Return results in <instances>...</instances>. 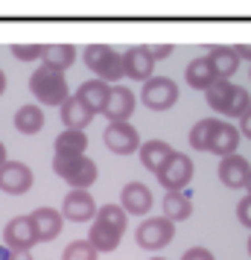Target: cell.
<instances>
[{"label":"cell","mask_w":251,"mask_h":260,"mask_svg":"<svg viewBox=\"0 0 251 260\" xmlns=\"http://www.w3.org/2000/svg\"><path fill=\"white\" fill-rule=\"evenodd\" d=\"M29 91L35 94L38 106H61L70 96V88H67L64 73L50 71L44 64H38L35 71H32V76H29Z\"/></svg>","instance_id":"cell-1"},{"label":"cell","mask_w":251,"mask_h":260,"mask_svg":"<svg viewBox=\"0 0 251 260\" xmlns=\"http://www.w3.org/2000/svg\"><path fill=\"white\" fill-rule=\"evenodd\" d=\"M53 170L73 190H88L96 181V164L91 158H85V155H56L53 158Z\"/></svg>","instance_id":"cell-2"},{"label":"cell","mask_w":251,"mask_h":260,"mask_svg":"<svg viewBox=\"0 0 251 260\" xmlns=\"http://www.w3.org/2000/svg\"><path fill=\"white\" fill-rule=\"evenodd\" d=\"M155 176L167 187V193H181V187H187L193 178V161L184 152H172Z\"/></svg>","instance_id":"cell-3"},{"label":"cell","mask_w":251,"mask_h":260,"mask_svg":"<svg viewBox=\"0 0 251 260\" xmlns=\"http://www.w3.org/2000/svg\"><path fill=\"white\" fill-rule=\"evenodd\" d=\"M140 96H144L146 108H152V111H167V108H172L175 100H178V85L172 82V79H167V76H152V79H146Z\"/></svg>","instance_id":"cell-4"},{"label":"cell","mask_w":251,"mask_h":260,"mask_svg":"<svg viewBox=\"0 0 251 260\" xmlns=\"http://www.w3.org/2000/svg\"><path fill=\"white\" fill-rule=\"evenodd\" d=\"M137 246L149 248V251H155V248H164L167 243H172V237H175V225L164 219V216H149L146 222L137 225Z\"/></svg>","instance_id":"cell-5"},{"label":"cell","mask_w":251,"mask_h":260,"mask_svg":"<svg viewBox=\"0 0 251 260\" xmlns=\"http://www.w3.org/2000/svg\"><path fill=\"white\" fill-rule=\"evenodd\" d=\"M134 94L129 88H120V85H111L105 96V106H102V114H105L111 123H129V117L134 114Z\"/></svg>","instance_id":"cell-6"},{"label":"cell","mask_w":251,"mask_h":260,"mask_svg":"<svg viewBox=\"0 0 251 260\" xmlns=\"http://www.w3.org/2000/svg\"><path fill=\"white\" fill-rule=\"evenodd\" d=\"M32 170L21 161H6L0 167V190L9 193V196H21L26 190L32 187Z\"/></svg>","instance_id":"cell-7"},{"label":"cell","mask_w":251,"mask_h":260,"mask_svg":"<svg viewBox=\"0 0 251 260\" xmlns=\"http://www.w3.org/2000/svg\"><path fill=\"white\" fill-rule=\"evenodd\" d=\"M105 146L117 155H129L134 149H140V132L132 123H108L105 129Z\"/></svg>","instance_id":"cell-8"},{"label":"cell","mask_w":251,"mask_h":260,"mask_svg":"<svg viewBox=\"0 0 251 260\" xmlns=\"http://www.w3.org/2000/svg\"><path fill=\"white\" fill-rule=\"evenodd\" d=\"M3 243L6 248H12V251H29V248L35 246V231H32V222H29V216H15L6 222L3 228Z\"/></svg>","instance_id":"cell-9"},{"label":"cell","mask_w":251,"mask_h":260,"mask_svg":"<svg viewBox=\"0 0 251 260\" xmlns=\"http://www.w3.org/2000/svg\"><path fill=\"white\" fill-rule=\"evenodd\" d=\"M29 222H32V231H35L38 243H50V240H56L61 234L64 216L56 208H38V211L29 213Z\"/></svg>","instance_id":"cell-10"},{"label":"cell","mask_w":251,"mask_h":260,"mask_svg":"<svg viewBox=\"0 0 251 260\" xmlns=\"http://www.w3.org/2000/svg\"><path fill=\"white\" fill-rule=\"evenodd\" d=\"M61 216H67L73 222H88L96 216V202L88 190H70L61 202Z\"/></svg>","instance_id":"cell-11"},{"label":"cell","mask_w":251,"mask_h":260,"mask_svg":"<svg viewBox=\"0 0 251 260\" xmlns=\"http://www.w3.org/2000/svg\"><path fill=\"white\" fill-rule=\"evenodd\" d=\"M152 71H155V61L149 59L146 47H129L123 53V76L146 82V79H152Z\"/></svg>","instance_id":"cell-12"},{"label":"cell","mask_w":251,"mask_h":260,"mask_svg":"<svg viewBox=\"0 0 251 260\" xmlns=\"http://www.w3.org/2000/svg\"><path fill=\"white\" fill-rule=\"evenodd\" d=\"M237 146H239L237 126H231V123H216L213 135H210V141H207V152L219 155V158H228V155H237Z\"/></svg>","instance_id":"cell-13"},{"label":"cell","mask_w":251,"mask_h":260,"mask_svg":"<svg viewBox=\"0 0 251 260\" xmlns=\"http://www.w3.org/2000/svg\"><path fill=\"white\" fill-rule=\"evenodd\" d=\"M120 208L126 213H146L152 208V193L140 181H129L120 193Z\"/></svg>","instance_id":"cell-14"},{"label":"cell","mask_w":251,"mask_h":260,"mask_svg":"<svg viewBox=\"0 0 251 260\" xmlns=\"http://www.w3.org/2000/svg\"><path fill=\"white\" fill-rule=\"evenodd\" d=\"M248 158H242V155H228L222 158V164H219V181L225 184V187H242L245 184V178H248Z\"/></svg>","instance_id":"cell-15"},{"label":"cell","mask_w":251,"mask_h":260,"mask_svg":"<svg viewBox=\"0 0 251 260\" xmlns=\"http://www.w3.org/2000/svg\"><path fill=\"white\" fill-rule=\"evenodd\" d=\"M94 120V111L85 106L79 96L73 94V96H67L64 103H61V123L67 126L70 132H82L88 123Z\"/></svg>","instance_id":"cell-16"},{"label":"cell","mask_w":251,"mask_h":260,"mask_svg":"<svg viewBox=\"0 0 251 260\" xmlns=\"http://www.w3.org/2000/svg\"><path fill=\"white\" fill-rule=\"evenodd\" d=\"M73 61H76V47L73 44H44V56H41L44 68L64 73Z\"/></svg>","instance_id":"cell-17"},{"label":"cell","mask_w":251,"mask_h":260,"mask_svg":"<svg viewBox=\"0 0 251 260\" xmlns=\"http://www.w3.org/2000/svg\"><path fill=\"white\" fill-rule=\"evenodd\" d=\"M140 164L149 170V173H158L161 167L167 164V158L172 155V149H169L167 141H149V143H140Z\"/></svg>","instance_id":"cell-18"},{"label":"cell","mask_w":251,"mask_h":260,"mask_svg":"<svg viewBox=\"0 0 251 260\" xmlns=\"http://www.w3.org/2000/svg\"><path fill=\"white\" fill-rule=\"evenodd\" d=\"M213 82H216V71H213V64H210V59H207V56H202V59H193L190 64H187V85H190V88L207 91Z\"/></svg>","instance_id":"cell-19"},{"label":"cell","mask_w":251,"mask_h":260,"mask_svg":"<svg viewBox=\"0 0 251 260\" xmlns=\"http://www.w3.org/2000/svg\"><path fill=\"white\" fill-rule=\"evenodd\" d=\"M120 240H123V234L120 231H114V228H108V225L102 222H94L91 225V231H88V243H91V248H94L96 254L102 251H114V248L120 246Z\"/></svg>","instance_id":"cell-20"},{"label":"cell","mask_w":251,"mask_h":260,"mask_svg":"<svg viewBox=\"0 0 251 260\" xmlns=\"http://www.w3.org/2000/svg\"><path fill=\"white\" fill-rule=\"evenodd\" d=\"M207 59L213 64L216 79H228V76H234L237 68H239V59H237V53H234V47H210Z\"/></svg>","instance_id":"cell-21"},{"label":"cell","mask_w":251,"mask_h":260,"mask_svg":"<svg viewBox=\"0 0 251 260\" xmlns=\"http://www.w3.org/2000/svg\"><path fill=\"white\" fill-rule=\"evenodd\" d=\"M15 129L21 135H38L44 129V111L41 106H21L15 111Z\"/></svg>","instance_id":"cell-22"},{"label":"cell","mask_w":251,"mask_h":260,"mask_svg":"<svg viewBox=\"0 0 251 260\" xmlns=\"http://www.w3.org/2000/svg\"><path fill=\"white\" fill-rule=\"evenodd\" d=\"M108 88L111 85L99 82V79H88V82L79 85V91H76V96L82 100L85 106L91 108V111H102V106H105V96H108Z\"/></svg>","instance_id":"cell-23"},{"label":"cell","mask_w":251,"mask_h":260,"mask_svg":"<svg viewBox=\"0 0 251 260\" xmlns=\"http://www.w3.org/2000/svg\"><path fill=\"white\" fill-rule=\"evenodd\" d=\"M164 219H169V222L175 225L181 222V219H187L193 213V205H190V196L187 193H167L164 196Z\"/></svg>","instance_id":"cell-24"},{"label":"cell","mask_w":251,"mask_h":260,"mask_svg":"<svg viewBox=\"0 0 251 260\" xmlns=\"http://www.w3.org/2000/svg\"><path fill=\"white\" fill-rule=\"evenodd\" d=\"M234 88L237 85H231L228 79H216L204 94H207V106L213 108V111H222L225 114L228 111V106H231V96H234Z\"/></svg>","instance_id":"cell-25"},{"label":"cell","mask_w":251,"mask_h":260,"mask_svg":"<svg viewBox=\"0 0 251 260\" xmlns=\"http://www.w3.org/2000/svg\"><path fill=\"white\" fill-rule=\"evenodd\" d=\"M85 149H88V135L82 132L64 129L56 138V155H85Z\"/></svg>","instance_id":"cell-26"},{"label":"cell","mask_w":251,"mask_h":260,"mask_svg":"<svg viewBox=\"0 0 251 260\" xmlns=\"http://www.w3.org/2000/svg\"><path fill=\"white\" fill-rule=\"evenodd\" d=\"M94 73H96V79H99V82H105V85L120 82V79H123V56H120L117 50H111Z\"/></svg>","instance_id":"cell-27"},{"label":"cell","mask_w":251,"mask_h":260,"mask_svg":"<svg viewBox=\"0 0 251 260\" xmlns=\"http://www.w3.org/2000/svg\"><path fill=\"white\" fill-rule=\"evenodd\" d=\"M94 222H102L108 228H114V231H126V211L120 208V205H102V208H96V216Z\"/></svg>","instance_id":"cell-28"},{"label":"cell","mask_w":251,"mask_h":260,"mask_svg":"<svg viewBox=\"0 0 251 260\" xmlns=\"http://www.w3.org/2000/svg\"><path fill=\"white\" fill-rule=\"evenodd\" d=\"M216 123H219V120L204 117V120H199V123L193 126L190 129V146L193 149H207V141H210V135H213Z\"/></svg>","instance_id":"cell-29"},{"label":"cell","mask_w":251,"mask_h":260,"mask_svg":"<svg viewBox=\"0 0 251 260\" xmlns=\"http://www.w3.org/2000/svg\"><path fill=\"white\" fill-rule=\"evenodd\" d=\"M96 257H99V254L91 248L88 240H73L70 246L64 248V257L61 260H96Z\"/></svg>","instance_id":"cell-30"},{"label":"cell","mask_w":251,"mask_h":260,"mask_svg":"<svg viewBox=\"0 0 251 260\" xmlns=\"http://www.w3.org/2000/svg\"><path fill=\"white\" fill-rule=\"evenodd\" d=\"M251 108V94L248 91H245V88H234V96H231V106H228V117H242V114H245V111H248Z\"/></svg>","instance_id":"cell-31"},{"label":"cell","mask_w":251,"mask_h":260,"mask_svg":"<svg viewBox=\"0 0 251 260\" xmlns=\"http://www.w3.org/2000/svg\"><path fill=\"white\" fill-rule=\"evenodd\" d=\"M12 56L21 61H35L44 56V44H12Z\"/></svg>","instance_id":"cell-32"},{"label":"cell","mask_w":251,"mask_h":260,"mask_svg":"<svg viewBox=\"0 0 251 260\" xmlns=\"http://www.w3.org/2000/svg\"><path fill=\"white\" fill-rule=\"evenodd\" d=\"M237 219L245 225V228H251V196L239 199V205H237Z\"/></svg>","instance_id":"cell-33"},{"label":"cell","mask_w":251,"mask_h":260,"mask_svg":"<svg viewBox=\"0 0 251 260\" xmlns=\"http://www.w3.org/2000/svg\"><path fill=\"white\" fill-rule=\"evenodd\" d=\"M146 53H149V59H152V61L167 59L169 53H172V44H149V47H146Z\"/></svg>","instance_id":"cell-34"},{"label":"cell","mask_w":251,"mask_h":260,"mask_svg":"<svg viewBox=\"0 0 251 260\" xmlns=\"http://www.w3.org/2000/svg\"><path fill=\"white\" fill-rule=\"evenodd\" d=\"M181 260H213V254H210L207 248H202V246H193V248L184 251V257Z\"/></svg>","instance_id":"cell-35"},{"label":"cell","mask_w":251,"mask_h":260,"mask_svg":"<svg viewBox=\"0 0 251 260\" xmlns=\"http://www.w3.org/2000/svg\"><path fill=\"white\" fill-rule=\"evenodd\" d=\"M239 120H242V126H239L237 132H239V135H245V138L251 141V108H248V111H245V114H242Z\"/></svg>","instance_id":"cell-36"},{"label":"cell","mask_w":251,"mask_h":260,"mask_svg":"<svg viewBox=\"0 0 251 260\" xmlns=\"http://www.w3.org/2000/svg\"><path fill=\"white\" fill-rule=\"evenodd\" d=\"M234 53H237V59H248L251 61V44H237Z\"/></svg>","instance_id":"cell-37"},{"label":"cell","mask_w":251,"mask_h":260,"mask_svg":"<svg viewBox=\"0 0 251 260\" xmlns=\"http://www.w3.org/2000/svg\"><path fill=\"white\" fill-rule=\"evenodd\" d=\"M9 260H32V254H29V251H12Z\"/></svg>","instance_id":"cell-38"},{"label":"cell","mask_w":251,"mask_h":260,"mask_svg":"<svg viewBox=\"0 0 251 260\" xmlns=\"http://www.w3.org/2000/svg\"><path fill=\"white\" fill-rule=\"evenodd\" d=\"M6 164V146H3V143H0V167Z\"/></svg>","instance_id":"cell-39"},{"label":"cell","mask_w":251,"mask_h":260,"mask_svg":"<svg viewBox=\"0 0 251 260\" xmlns=\"http://www.w3.org/2000/svg\"><path fill=\"white\" fill-rule=\"evenodd\" d=\"M0 260H9V248L6 246H0Z\"/></svg>","instance_id":"cell-40"},{"label":"cell","mask_w":251,"mask_h":260,"mask_svg":"<svg viewBox=\"0 0 251 260\" xmlns=\"http://www.w3.org/2000/svg\"><path fill=\"white\" fill-rule=\"evenodd\" d=\"M3 88H6V73L0 71V94H3Z\"/></svg>","instance_id":"cell-41"},{"label":"cell","mask_w":251,"mask_h":260,"mask_svg":"<svg viewBox=\"0 0 251 260\" xmlns=\"http://www.w3.org/2000/svg\"><path fill=\"white\" fill-rule=\"evenodd\" d=\"M242 187L248 190V196H251V170H248V178H245V184H242Z\"/></svg>","instance_id":"cell-42"},{"label":"cell","mask_w":251,"mask_h":260,"mask_svg":"<svg viewBox=\"0 0 251 260\" xmlns=\"http://www.w3.org/2000/svg\"><path fill=\"white\" fill-rule=\"evenodd\" d=\"M248 254H251V237H248Z\"/></svg>","instance_id":"cell-43"},{"label":"cell","mask_w":251,"mask_h":260,"mask_svg":"<svg viewBox=\"0 0 251 260\" xmlns=\"http://www.w3.org/2000/svg\"><path fill=\"white\" fill-rule=\"evenodd\" d=\"M149 260H164V257H149Z\"/></svg>","instance_id":"cell-44"}]
</instances>
